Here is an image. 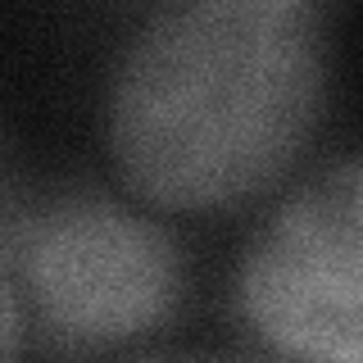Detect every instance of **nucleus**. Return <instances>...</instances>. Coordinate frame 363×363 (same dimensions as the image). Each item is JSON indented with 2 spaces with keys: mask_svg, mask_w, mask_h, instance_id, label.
<instances>
[{
  "mask_svg": "<svg viewBox=\"0 0 363 363\" xmlns=\"http://www.w3.org/2000/svg\"><path fill=\"white\" fill-rule=\"evenodd\" d=\"M245 318L295 359L363 354V168L340 159L309 177L259 232L241 277Z\"/></svg>",
  "mask_w": 363,
  "mask_h": 363,
  "instance_id": "f03ea898",
  "label": "nucleus"
},
{
  "mask_svg": "<svg viewBox=\"0 0 363 363\" xmlns=\"http://www.w3.org/2000/svg\"><path fill=\"white\" fill-rule=\"evenodd\" d=\"M18 345H23V318H18V304L9 295V286L0 281V359L18 354Z\"/></svg>",
  "mask_w": 363,
  "mask_h": 363,
  "instance_id": "20e7f679",
  "label": "nucleus"
},
{
  "mask_svg": "<svg viewBox=\"0 0 363 363\" xmlns=\"http://www.w3.org/2000/svg\"><path fill=\"white\" fill-rule=\"evenodd\" d=\"M323 86L309 0H182L113 77L109 145L145 200L227 209L264 196L304 155Z\"/></svg>",
  "mask_w": 363,
  "mask_h": 363,
  "instance_id": "f257e3e1",
  "label": "nucleus"
},
{
  "mask_svg": "<svg viewBox=\"0 0 363 363\" xmlns=\"http://www.w3.org/2000/svg\"><path fill=\"white\" fill-rule=\"evenodd\" d=\"M23 277L55 336L118 345L159 327L177 304V250L155 223L109 200H64L28 227Z\"/></svg>",
  "mask_w": 363,
  "mask_h": 363,
  "instance_id": "7ed1b4c3",
  "label": "nucleus"
}]
</instances>
